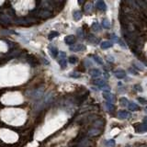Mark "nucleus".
Here are the masks:
<instances>
[{
	"instance_id": "f257e3e1",
	"label": "nucleus",
	"mask_w": 147,
	"mask_h": 147,
	"mask_svg": "<svg viewBox=\"0 0 147 147\" xmlns=\"http://www.w3.org/2000/svg\"><path fill=\"white\" fill-rule=\"evenodd\" d=\"M29 96H30L31 99H41L42 95H43V89H41V88H39V89H35V90H32V91H29L28 93Z\"/></svg>"
},
{
	"instance_id": "f03ea898",
	"label": "nucleus",
	"mask_w": 147,
	"mask_h": 147,
	"mask_svg": "<svg viewBox=\"0 0 147 147\" xmlns=\"http://www.w3.org/2000/svg\"><path fill=\"white\" fill-rule=\"evenodd\" d=\"M37 16L41 19H48L49 17H51V12L49 10L46 9H41L37 12Z\"/></svg>"
},
{
	"instance_id": "7ed1b4c3",
	"label": "nucleus",
	"mask_w": 147,
	"mask_h": 147,
	"mask_svg": "<svg viewBox=\"0 0 147 147\" xmlns=\"http://www.w3.org/2000/svg\"><path fill=\"white\" fill-rule=\"evenodd\" d=\"M103 97L106 99L108 102H110V103H113L114 102V96L111 94L109 91H104L103 92Z\"/></svg>"
},
{
	"instance_id": "20e7f679",
	"label": "nucleus",
	"mask_w": 147,
	"mask_h": 147,
	"mask_svg": "<svg viewBox=\"0 0 147 147\" xmlns=\"http://www.w3.org/2000/svg\"><path fill=\"white\" fill-rule=\"evenodd\" d=\"M34 21H35V20H30L29 19H19L15 20V22H16L17 24H20V25H29Z\"/></svg>"
},
{
	"instance_id": "39448f33",
	"label": "nucleus",
	"mask_w": 147,
	"mask_h": 147,
	"mask_svg": "<svg viewBox=\"0 0 147 147\" xmlns=\"http://www.w3.org/2000/svg\"><path fill=\"white\" fill-rule=\"evenodd\" d=\"M101 133V130L99 128H96V127H93L92 129H90L89 130H88V135L89 136H97V135H99Z\"/></svg>"
},
{
	"instance_id": "423d86ee",
	"label": "nucleus",
	"mask_w": 147,
	"mask_h": 147,
	"mask_svg": "<svg viewBox=\"0 0 147 147\" xmlns=\"http://www.w3.org/2000/svg\"><path fill=\"white\" fill-rule=\"evenodd\" d=\"M86 50V46L83 45V44H78V45H75V46H71L70 47V51L72 52H82Z\"/></svg>"
},
{
	"instance_id": "0eeeda50",
	"label": "nucleus",
	"mask_w": 147,
	"mask_h": 147,
	"mask_svg": "<svg viewBox=\"0 0 147 147\" xmlns=\"http://www.w3.org/2000/svg\"><path fill=\"white\" fill-rule=\"evenodd\" d=\"M130 116V112H128L127 110H120V111H118V117H119V119L124 120V119L129 118Z\"/></svg>"
},
{
	"instance_id": "6e6552de",
	"label": "nucleus",
	"mask_w": 147,
	"mask_h": 147,
	"mask_svg": "<svg viewBox=\"0 0 147 147\" xmlns=\"http://www.w3.org/2000/svg\"><path fill=\"white\" fill-rule=\"evenodd\" d=\"M96 7H97V9L101 10V11H105V10L107 9V6L103 0H99V1H97V3H96Z\"/></svg>"
},
{
	"instance_id": "1a4fd4ad",
	"label": "nucleus",
	"mask_w": 147,
	"mask_h": 147,
	"mask_svg": "<svg viewBox=\"0 0 147 147\" xmlns=\"http://www.w3.org/2000/svg\"><path fill=\"white\" fill-rule=\"evenodd\" d=\"M64 41L66 44H74L75 42V37L74 35H68L64 38Z\"/></svg>"
},
{
	"instance_id": "9d476101",
	"label": "nucleus",
	"mask_w": 147,
	"mask_h": 147,
	"mask_svg": "<svg viewBox=\"0 0 147 147\" xmlns=\"http://www.w3.org/2000/svg\"><path fill=\"white\" fill-rule=\"evenodd\" d=\"M114 75H115V76L117 77L118 79H123V78H125L126 76V73L123 70H117L115 71Z\"/></svg>"
},
{
	"instance_id": "9b49d317",
	"label": "nucleus",
	"mask_w": 147,
	"mask_h": 147,
	"mask_svg": "<svg viewBox=\"0 0 147 147\" xmlns=\"http://www.w3.org/2000/svg\"><path fill=\"white\" fill-rule=\"evenodd\" d=\"M89 74L92 77H99L101 75V71L99 70V69L95 68V69H92V70L89 71Z\"/></svg>"
},
{
	"instance_id": "f8f14e48",
	"label": "nucleus",
	"mask_w": 147,
	"mask_h": 147,
	"mask_svg": "<svg viewBox=\"0 0 147 147\" xmlns=\"http://www.w3.org/2000/svg\"><path fill=\"white\" fill-rule=\"evenodd\" d=\"M128 108H129V109L132 111H137L140 109V107L138 106L136 103H134V102H129Z\"/></svg>"
},
{
	"instance_id": "ddd939ff",
	"label": "nucleus",
	"mask_w": 147,
	"mask_h": 147,
	"mask_svg": "<svg viewBox=\"0 0 147 147\" xmlns=\"http://www.w3.org/2000/svg\"><path fill=\"white\" fill-rule=\"evenodd\" d=\"M49 50H50V52H51L53 57H54V58L57 57L58 53H59V51H58L57 47H54V46H53V45H50L49 46Z\"/></svg>"
},
{
	"instance_id": "4468645a",
	"label": "nucleus",
	"mask_w": 147,
	"mask_h": 147,
	"mask_svg": "<svg viewBox=\"0 0 147 147\" xmlns=\"http://www.w3.org/2000/svg\"><path fill=\"white\" fill-rule=\"evenodd\" d=\"M92 83L94 85H96V86H99V87H103V86H105V85H107L106 81L104 79H95L92 81Z\"/></svg>"
},
{
	"instance_id": "2eb2a0df",
	"label": "nucleus",
	"mask_w": 147,
	"mask_h": 147,
	"mask_svg": "<svg viewBox=\"0 0 147 147\" xmlns=\"http://www.w3.org/2000/svg\"><path fill=\"white\" fill-rule=\"evenodd\" d=\"M82 16H83L82 12L79 11V10H75L73 13V18L75 19V20H80V19H82Z\"/></svg>"
},
{
	"instance_id": "dca6fc26",
	"label": "nucleus",
	"mask_w": 147,
	"mask_h": 147,
	"mask_svg": "<svg viewBox=\"0 0 147 147\" xmlns=\"http://www.w3.org/2000/svg\"><path fill=\"white\" fill-rule=\"evenodd\" d=\"M113 46V43L111 42V41H103L101 44H100V47H101L102 49H108V48H110V47H112Z\"/></svg>"
},
{
	"instance_id": "f3484780",
	"label": "nucleus",
	"mask_w": 147,
	"mask_h": 147,
	"mask_svg": "<svg viewBox=\"0 0 147 147\" xmlns=\"http://www.w3.org/2000/svg\"><path fill=\"white\" fill-rule=\"evenodd\" d=\"M147 130V123H143V124H140L138 126L137 132L138 133H143Z\"/></svg>"
},
{
	"instance_id": "a211bd4d",
	"label": "nucleus",
	"mask_w": 147,
	"mask_h": 147,
	"mask_svg": "<svg viewBox=\"0 0 147 147\" xmlns=\"http://www.w3.org/2000/svg\"><path fill=\"white\" fill-rule=\"evenodd\" d=\"M0 21L2 22V23L7 24V23H9L10 22V19L7 15H1V16H0Z\"/></svg>"
},
{
	"instance_id": "6ab92c4d",
	"label": "nucleus",
	"mask_w": 147,
	"mask_h": 147,
	"mask_svg": "<svg viewBox=\"0 0 147 147\" xmlns=\"http://www.w3.org/2000/svg\"><path fill=\"white\" fill-rule=\"evenodd\" d=\"M102 27H103L104 29H109L110 28V22L109 21V19H104L102 20Z\"/></svg>"
},
{
	"instance_id": "aec40b11",
	"label": "nucleus",
	"mask_w": 147,
	"mask_h": 147,
	"mask_svg": "<svg viewBox=\"0 0 147 147\" xmlns=\"http://www.w3.org/2000/svg\"><path fill=\"white\" fill-rule=\"evenodd\" d=\"M67 62H66V59H60L59 60V64H60L61 68L62 69H64V68H66V66H67Z\"/></svg>"
},
{
	"instance_id": "412c9836",
	"label": "nucleus",
	"mask_w": 147,
	"mask_h": 147,
	"mask_svg": "<svg viewBox=\"0 0 147 147\" xmlns=\"http://www.w3.org/2000/svg\"><path fill=\"white\" fill-rule=\"evenodd\" d=\"M120 103H121V105L123 107H128L129 100L126 99V97H121V99H120Z\"/></svg>"
},
{
	"instance_id": "4be33fe9",
	"label": "nucleus",
	"mask_w": 147,
	"mask_h": 147,
	"mask_svg": "<svg viewBox=\"0 0 147 147\" xmlns=\"http://www.w3.org/2000/svg\"><path fill=\"white\" fill-rule=\"evenodd\" d=\"M116 144L115 142V140H113V139H110V140H108L106 142V145L108 147H114Z\"/></svg>"
},
{
	"instance_id": "5701e85b",
	"label": "nucleus",
	"mask_w": 147,
	"mask_h": 147,
	"mask_svg": "<svg viewBox=\"0 0 147 147\" xmlns=\"http://www.w3.org/2000/svg\"><path fill=\"white\" fill-rule=\"evenodd\" d=\"M92 29H93L94 31L97 32L101 29V28H100V26L99 25V23H94V24L92 25Z\"/></svg>"
},
{
	"instance_id": "b1692460",
	"label": "nucleus",
	"mask_w": 147,
	"mask_h": 147,
	"mask_svg": "<svg viewBox=\"0 0 147 147\" xmlns=\"http://www.w3.org/2000/svg\"><path fill=\"white\" fill-rule=\"evenodd\" d=\"M58 36H59V33H58L57 31H51L50 34L48 35V38L50 39V40H52V39L55 38V37H58Z\"/></svg>"
},
{
	"instance_id": "393cba45",
	"label": "nucleus",
	"mask_w": 147,
	"mask_h": 147,
	"mask_svg": "<svg viewBox=\"0 0 147 147\" xmlns=\"http://www.w3.org/2000/svg\"><path fill=\"white\" fill-rule=\"evenodd\" d=\"M106 106H107V108H108V109H109V111H113L114 109H115V106L113 105V103H110V102L107 101Z\"/></svg>"
},
{
	"instance_id": "a878e982",
	"label": "nucleus",
	"mask_w": 147,
	"mask_h": 147,
	"mask_svg": "<svg viewBox=\"0 0 147 147\" xmlns=\"http://www.w3.org/2000/svg\"><path fill=\"white\" fill-rule=\"evenodd\" d=\"M93 59L96 62V63H99V64H103V61L99 57V56L96 55H93Z\"/></svg>"
},
{
	"instance_id": "bb28decb",
	"label": "nucleus",
	"mask_w": 147,
	"mask_h": 147,
	"mask_svg": "<svg viewBox=\"0 0 147 147\" xmlns=\"http://www.w3.org/2000/svg\"><path fill=\"white\" fill-rule=\"evenodd\" d=\"M88 40H89L91 42H94V43H96V42H97V39H96L94 35H92V34H90L89 36H88Z\"/></svg>"
},
{
	"instance_id": "cd10ccee",
	"label": "nucleus",
	"mask_w": 147,
	"mask_h": 147,
	"mask_svg": "<svg viewBox=\"0 0 147 147\" xmlns=\"http://www.w3.org/2000/svg\"><path fill=\"white\" fill-rule=\"evenodd\" d=\"M133 65L134 66L135 68H137V69H139V70H143V66H142V64H139L138 63H136V62H133Z\"/></svg>"
},
{
	"instance_id": "c85d7f7f",
	"label": "nucleus",
	"mask_w": 147,
	"mask_h": 147,
	"mask_svg": "<svg viewBox=\"0 0 147 147\" xmlns=\"http://www.w3.org/2000/svg\"><path fill=\"white\" fill-rule=\"evenodd\" d=\"M77 61H78V59H77V58L75 57V56H71V57L69 58V62H70L71 63H73V64L76 63Z\"/></svg>"
},
{
	"instance_id": "c756f323",
	"label": "nucleus",
	"mask_w": 147,
	"mask_h": 147,
	"mask_svg": "<svg viewBox=\"0 0 147 147\" xmlns=\"http://www.w3.org/2000/svg\"><path fill=\"white\" fill-rule=\"evenodd\" d=\"M91 9H92V4H91V3H87V5L85 6V11H87V12H89Z\"/></svg>"
},
{
	"instance_id": "7c9ffc66",
	"label": "nucleus",
	"mask_w": 147,
	"mask_h": 147,
	"mask_svg": "<svg viewBox=\"0 0 147 147\" xmlns=\"http://www.w3.org/2000/svg\"><path fill=\"white\" fill-rule=\"evenodd\" d=\"M80 74L79 73H77V72H73V73H71L70 75H69V76H71V77H74V78H78V77H80Z\"/></svg>"
},
{
	"instance_id": "2f4dec72",
	"label": "nucleus",
	"mask_w": 147,
	"mask_h": 147,
	"mask_svg": "<svg viewBox=\"0 0 147 147\" xmlns=\"http://www.w3.org/2000/svg\"><path fill=\"white\" fill-rule=\"evenodd\" d=\"M137 100L140 102L141 104H142V105H146L147 104V100L145 99H143V97H138Z\"/></svg>"
},
{
	"instance_id": "473e14b6",
	"label": "nucleus",
	"mask_w": 147,
	"mask_h": 147,
	"mask_svg": "<svg viewBox=\"0 0 147 147\" xmlns=\"http://www.w3.org/2000/svg\"><path fill=\"white\" fill-rule=\"evenodd\" d=\"M134 89L137 90V91H140V92L142 91V87H141V86H139V85H135V86H134Z\"/></svg>"
},
{
	"instance_id": "72a5a7b5",
	"label": "nucleus",
	"mask_w": 147,
	"mask_h": 147,
	"mask_svg": "<svg viewBox=\"0 0 147 147\" xmlns=\"http://www.w3.org/2000/svg\"><path fill=\"white\" fill-rule=\"evenodd\" d=\"M117 42H119V43L121 44V45L122 46V47H124V48H126V44L124 43V42H123L122 41H121V39H118V41H117Z\"/></svg>"
},
{
	"instance_id": "f704fd0d",
	"label": "nucleus",
	"mask_w": 147,
	"mask_h": 147,
	"mask_svg": "<svg viewBox=\"0 0 147 147\" xmlns=\"http://www.w3.org/2000/svg\"><path fill=\"white\" fill-rule=\"evenodd\" d=\"M60 58L61 59H64L65 56H66V53H64V52H60Z\"/></svg>"
},
{
	"instance_id": "c9c22d12",
	"label": "nucleus",
	"mask_w": 147,
	"mask_h": 147,
	"mask_svg": "<svg viewBox=\"0 0 147 147\" xmlns=\"http://www.w3.org/2000/svg\"><path fill=\"white\" fill-rule=\"evenodd\" d=\"M129 71H130V73H132V74H133V75H137V72H134V69H132V68H130L129 69Z\"/></svg>"
},
{
	"instance_id": "e433bc0d",
	"label": "nucleus",
	"mask_w": 147,
	"mask_h": 147,
	"mask_svg": "<svg viewBox=\"0 0 147 147\" xmlns=\"http://www.w3.org/2000/svg\"><path fill=\"white\" fill-rule=\"evenodd\" d=\"M77 33H79V34H78V35H79V36H81V37L83 36V32H82V29H78V30H77Z\"/></svg>"
},
{
	"instance_id": "4c0bfd02",
	"label": "nucleus",
	"mask_w": 147,
	"mask_h": 147,
	"mask_svg": "<svg viewBox=\"0 0 147 147\" xmlns=\"http://www.w3.org/2000/svg\"><path fill=\"white\" fill-rule=\"evenodd\" d=\"M85 62H86V63H87V66H90V65H91V63H90V62H89V61H85Z\"/></svg>"
},
{
	"instance_id": "58836bf2",
	"label": "nucleus",
	"mask_w": 147,
	"mask_h": 147,
	"mask_svg": "<svg viewBox=\"0 0 147 147\" xmlns=\"http://www.w3.org/2000/svg\"><path fill=\"white\" fill-rule=\"evenodd\" d=\"M143 121H144L145 123H147V117H144V119H143Z\"/></svg>"
},
{
	"instance_id": "ea45409f",
	"label": "nucleus",
	"mask_w": 147,
	"mask_h": 147,
	"mask_svg": "<svg viewBox=\"0 0 147 147\" xmlns=\"http://www.w3.org/2000/svg\"><path fill=\"white\" fill-rule=\"evenodd\" d=\"M83 2H84V0H78V3H79V4H82Z\"/></svg>"
},
{
	"instance_id": "a19ab883",
	"label": "nucleus",
	"mask_w": 147,
	"mask_h": 147,
	"mask_svg": "<svg viewBox=\"0 0 147 147\" xmlns=\"http://www.w3.org/2000/svg\"><path fill=\"white\" fill-rule=\"evenodd\" d=\"M145 111H146V112H147V107H146V108H145Z\"/></svg>"
},
{
	"instance_id": "79ce46f5",
	"label": "nucleus",
	"mask_w": 147,
	"mask_h": 147,
	"mask_svg": "<svg viewBox=\"0 0 147 147\" xmlns=\"http://www.w3.org/2000/svg\"><path fill=\"white\" fill-rule=\"evenodd\" d=\"M142 147H145V146H142Z\"/></svg>"
}]
</instances>
